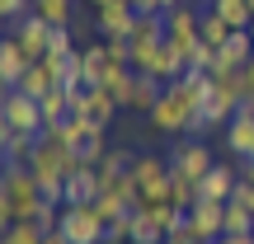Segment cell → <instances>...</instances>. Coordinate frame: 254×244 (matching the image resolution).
<instances>
[{
    "label": "cell",
    "mask_w": 254,
    "mask_h": 244,
    "mask_svg": "<svg viewBox=\"0 0 254 244\" xmlns=\"http://www.w3.org/2000/svg\"><path fill=\"white\" fill-rule=\"evenodd\" d=\"M43 211V188H38V174L28 164H5V179H0V226H14V221H33Z\"/></svg>",
    "instance_id": "obj_1"
},
{
    "label": "cell",
    "mask_w": 254,
    "mask_h": 244,
    "mask_svg": "<svg viewBox=\"0 0 254 244\" xmlns=\"http://www.w3.org/2000/svg\"><path fill=\"white\" fill-rule=\"evenodd\" d=\"M132 179H136V207H155V202H170V160H155V155H136Z\"/></svg>",
    "instance_id": "obj_2"
},
{
    "label": "cell",
    "mask_w": 254,
    "mask_h": 244,
    "mask_svg": "<svg viewBox=\"0 0 254 244\" xmlns=\"http://www.w3.org/2000/svg\"><path fill=\"white\" fill-rule=\"evenodd\" d=\"M28 169H33L38 179L66 183L75 169H80V155H75L71 146H62V141H52V136H43V141H38V150H33V160H28Z\"/></svg>",
    "instance_id": "obj_3"
},
{
    "label": "cell",
    "mask_w": 254,
    "mask_h": 244,
    "mask_svg": "<svg viewBox=\"0 0 254 244\" xmlns=\"http://www.w3.org/2000/svg\"><path fill=\"white\" fill-rule=\"evenodd\" d=\"M198 9L193 5H174V9H165V43L174 47V52L184 56V66H189V56L198 52V43H202V33H198Z\"/></svg>",
    "instance_id": "obj_4"
},
{
    "label": "cell",
    "mask_w": 254,
    "mask_h": 244,
    "mask_svg": "<svg viewBox=\"0 0 254 244\" xmlns=\"http://www.w3.org/2000/svg\"><path fill=\"white\" fill-rule=\"evenodd\" d=\"M57 230H62L71 244H104L109 240V221L94 211V202L90 207H62V226Z\"/></svg>",
    "instance_id": "obj_5"
},
{
    "label": "cell",
    "mask_w": 254,
    "mask_h": 244,
    "mask_svg": "<svg viewBox=\"0 0 254 244\" xmlns=\"http://www.w3.org/2000/svg\"><path fill=\"white\" fill-rule=\"evenodd\" d=\"M212 164H217V160H212V150L198 141V136H179L174 150H170V174H184V179H193V183L207 179Z\"/></svg>",
    "instance_id": "obj_6"
},
{
    "label": "cell",
    "mask_w": 254,
    "mask_h": 244,
    "mask_svg": "<svg viewBox=\"0 0 254 244\" xmlns=\"http://www.w3.org/2000/svg\"><path fill=\"white\" fill-rule=\"evenodd\" d=\"M5 127H24V132H47V118H43V103L24 90H5V113H0Z\"/></svg>",
    "instance_id": "obj_7"
},
{
    "label": "cell",
    "mask_w": 254,
    "mask_h": 244,
    "mask_svg": "<svg viewBox=\"0 0 254 244\" xmlns=\"http://www.w3.org/2000/svg\"><path fill=\"white\" fill-rule=\"evenodd\" d=\"M189 226L198 230V240L217 244L221 235H226V202H212V197H198L189 207Z\"/></svg>",
    "instance_id": "obj_8"
},
{
    "label": "cell",
    "mask_w": 254,
    "mask_h": 244,
    "mask_svg": "<svg viewBox=\"0 0 254 244\" xmlns=\"http://www.w3.org/2000/svg\"><path fill=\"white\" fill-rule=\"evenodd\" d=\"M14 38H19V47H24L28 61H43V56L52 52V24H47V19H38V14L19 19V24H14Z\"/></svg>",
    "instance_id": "obj_9"
},
{
    "label": "cell",
    "mask_w": 254,
    "mask_h": 244,
    "mask_svg": "<svg viewBox=\"0 0 254 244\" xmlns=\"http://www.w3.org/2000/svg\"><path fill=\"white\" fill-rule=\"evenodd\" d=\"M136 24V5L132 0H109V5L94 9V28H99L104 38H127Z\"/></svg>",
    "instance_id": "obj_10"
},
{
    "label": "cell",
    "mask_w": 254,
    "mask_h": 244,
    "mask_svg": "<svg viewBox=\"0 0 254 244\" xmlns=\"http://www.w3.org/2000/svg\"><path fill=\"white\" fill-rule=\"evenodd\" d=\"M38 141H43V132H24V127H5L0 122V155H5V164H28L38 150Z\"/></svg>",
    "instance_id": "obj_11"
},
{
    "label": "cell",
    "mask_w": 254,
    "mask_h": 244,
    "mask_svg": "<svg viewBox=\"0 0 254 244\" xmlns=\"http://www.w3.org/2000/svg\"><path fill=\"white\" fill-rule=\"evenodd\" d=\"M104 193V179L94 164H80V169L66 179V207H90V202H99Z\"/></svg>",
    "instance_id": "obj_12"
},
{
    "label": "cell",
    "mask_w": 254,
    "mask_h": 244,
    "mask_svg": "<svg viewBox=\"0 0 254 244\" xmlns=\"http://www.w3.org/2000/svg\"><path fill=\"white\" fill-rule=\"evenodd\" d=\"M94 132H104V127H99V122H90L85 113H66V118L57 122V127H47L43 136H52V141H62V146H71V150H75V146L90 141Z\"/></svg>",
    "instance_id": "obj_13"
},
{
    "label": "cell",
    "mask_w": 254,
    "mask_h": 244,
    "mask_svg": "<svg viewBox=\"0 0 254 244\" xmlns=\"http://www.w3.org/2000/svg\"><path fill=\"white\" fill-rule=\"evenodd\" d=\"M28 56H24V47H19V38L9 33L5 43H0V80H5V90H14L19 80H24V71H28Z\"/></svg>",
    "instance_id": "obj_14"
},
{
    "label": "cell",
    "mask_w": 254,
    "mask_h": 244,
    "mask_svg": "<svg viewBox=\"0 0 254 244\" xmlns=\"http://www.w3.org/2000/svg\"><path fill=\"white\" fill-rule=\"evenodd\" d=\"M226 146L240 160H254V118L250 113H236V118L226 122Z\"/></svg>",
    "instance_id": "obj_15"
},
{
    "label": "cell",
    "mask_w": 254,
    "mask_h": 244,
    "mask_svg": "<svg viewBox=\"0 0 254 244\" xmlns=\"http://www.w3.org/2000/svg\"><path fill=\"white\" fill-rule=\"evenodd\" d=\"M57 85H62V75H57L47 61H33V66L24 71V80L14 85V90H24V94H33V99H43V94H52Z\"/></svg>",
    "instance_id": "obj_16"
},
{
    "label": "cell",
    "mask_w": 254,
    "mask_h": 244,
    "mask_svg": "<svg viewBox=\"0 0 254 244\" xmlns=\"http://www.w3.org/2000/svg\"><path fill=\"white\" fill-rule=\"evenodd\" d=\"M236 183H240V174H231V164H212L207 179H202V197H212V202H231Z\"/></svg>",
    "instance_id": "obj_17"
},
{
    "label": "cell",
    "mask_w": 254,
    "mask_h": 244,
    "mask_svg": "<svg viewBox=\"0 0 254 244\" xmlns=\"http://www.w3.org/2000/svg\"><path fill=\"white\" fill-rule=\"evenodd\" d=\"M109 47L104 43H94V47H80V75H85V85H104V75H109Z\"/></svg>",
    "instance_id": "obj_18"
},
{
    "label": "cell",
    "mask_w": 254,
    "mask_h": 244,
    "mask_svg": "<svg viewBox=\"0 0 254 244\" xmlns=\"http://www.w3.org/2000/svg\"><path fill=\"white\" fill-rule=\"evenodd\" d=\"M160 94H165V80H155V75H141V71H136V85H132V99H127V108L151 113L155 103H160Z\"/></svg>",
    "instance_id": "obj_19"
},
{
    "label": "cell",
    "mask_w": 254,
    "mask_h": 244,
    "mask_svg": "<svg viewBox=\"0 0 254 244\" xmlns=\"http://www.w3.org/2000/svg\"><path fill=\"white\" fill-rule=\"evenodd\" d=\"M132 85H136V71L132 66H109V75H104V90L113 94V99L127 108V99H132Z\"/></svg>",
    "instance_id": "obj_20"
},
{
    "label": "cell",
    "mask_w": 254,
    "mask_h": 244,
    "mask_svg": "<svg viewBox=\"0 0 254 244\" xmlns=\"http://www.w3.org/2000/svg\"><path fill=\"white\" fill-rule=\"evenodd\" d=\"M132 244H165L160 221H155L146 207H136V216H132Z\"/></svg>",
    "instance_id": "obj_21"
},
{
    "label": "cell",
    "mask_w": 254,
    "mask_h": 244,
    "mask_svg": "<svg viewBox=\"0 0 254 244\" xmlns=\"http://www.w3.org/2000/svg\"><path fill=\"white\" fill-rule=\"evenodd\" d=\"M198 33H202V43H207V47H221L231 33H236V28H231L226 19L217 14V9H202V19H198Z\"/></svg>",
    "instance_id": "obj_22"
},
{
    "label": "cell",
    "mask_w": 254,
    "mask_h": 244,
    "mask_svg": "<svg viewBox=\"0 0 254 244\" xmlns=\"http://www.w3.org/2000/svg\"><path fill=\"white\" fill-rule=\"evenodd\" d=\"M38 103H43V118H47V127H57V122L66 118V113H71V90H66V85H57V90H52V94H43Z\"/></svg>",
    "instance_id": "obj_23"
},
{
    "label": "cell",
    "mask_w": 254,
    "mask_h": 244,
    "mask_svg": "<svg viewBox=\"0 0 254 244\" xmlns=\"http://www.w3.org/2000/svg\"><path fill=\"white\" fill-rule=\"evenodd\" d=\"M33 14L52 28H71V0H33Z\"/></svg>",
    "instance_id": "obj_24"
},
{
    "label": "cell",
    "mask_w": 254,
    "mask_h": 244,
    "mask_svg": "<svg viewBox=\"0 0 254 244\" xmlns=\"http://www.w3.org/2000/svg\"><path fill=\"white\" fill-rule=\"evenodd\" d=\"M212 9H217V14L226 19L231 28H250V19H254L250 0H212Z\"/></svg>",
    "instance_id": "obj_25"
},
{
    "label": "cell",
    "mask_w": 254,
    "mask_h": 244,
    "mask_svg": "<svg viewBox=\"0 0 254 244\" xmlns=\"http://www.w3.org/2000/svg\"><path fill=\"white\" fill-rule=\"evenodd\" d=\"M132 164H136V155H132V150H123V146H109V155H104L94 169H99V179H113V174H127Z\"/></svg>",
    "instance_id": "obj_26"
},
{
    "label": "cell",
    "mask_w": 254,
    "mask_h": 244,
    "mask_svg": "<svg viewBox=\"0 0 254 244\" xmlns=\"http://www.w3.org/2000/svg\"><path fill=\"white\" fill-rule=\"evenodd\" d=\"M226 235H254V211L245 202H226Z\"/></svg>",
    "instance_id": "obj_27"
},
{
    "label": "cell",
    "mask_w": 254,
    "mask_h": 244,
    "mask_svg": "<svg viewBox=\"0 0 254 244\" xmlns=\"http://www.w3.org/2000/svg\"><path fill=\"white\" fill-rule=\"evenodd\" d=\"M47 230L38 226V221H14V226H5V240L0 244H43Z\"/></svg>",
    "instance_id": "obj_28"
},
{
    "label": "cell",
    "mask_w": 254,
    "mask_h": 244,
    "mask_svg": "<svg viewBox=\"0 0 254 244\" xmlns=\"http://www.w3.org/2000/svg\"><path fill=\"white\" fill-rule=\"evenodd\" d=\"M75 155H80V164H99L104 155H109V141H104V132H94L90 141H80V146H75Z\"/></svg>",
    "instance_id": "obj_29"
},
{
    "label": "cell",
    "mask_w": 254,
    "mask_h": 244,
    "mask_svg": "<svg viewBox=\"0 0 254 244\" xmlns=\"http://www.w3.org/2000/svg\"><path fill=\"white\" fill-rule=\"evenodd\" d=\"M104 47H109L113 66H132V43H127V38H104Z\"/></svg>",
    "instance_id": "obj_30"
},
{
    "label": "cell",
    "mask_w": 254,
    "mask_h": 244,
    "mask_svg": "<svg viewBox=\"0 0 254 244\" xmlns=\"http://www.w3.org/2000/svg\"><path fill=\"white\" fill-rule=\"evenodd\" d=\"M165 244H198V230L189 226V211H184V221L170 230V235H165Z\"/></svg>",
    "instance_id": "obj_31"
},
{
    "label": "cell",
    "mask_w": 254,
    "mask_h": 244,
    "mask_svg": "<svg viewBox=\"0 0 254 244\" xmlns=\"http://www.w3.org/2000/svg\"><path fill=\"white\" fill-rule=\"evenodd\" d=\"M52 52H57V56H71V52H80V47L71 43V28H52Z\"/></svg>",
    "instance_id": "obj_32"
},
{
    "label": "cell",
    "mask_w": 254,
    "mask_h": 244,
    "mask_svg": "<svg viewBox=\"0 0 254 244\" xmlns=\"http://www.w3.org/2000/svg\"><path fill=\"white\" fill-rule=\"evenodd\" d=\"M245 99H254V61L245 66Z\"/></svg>",
    "instance_id": "obj_33"
},
{
    "label": "cell",
    "mask_w": 254,
    "mask_h": 244,
    "mask_svg": "<svg viewBox=\"0 0 254 244\" xmlns=\"http://www.w3.org/2000/svg\"><path fill=\"white\" fill-rule=\"evenodd\" d=\"M132 5H136V14H155V9H160L155 0H132Z\"/></svg>",
    "instance_id": "obj_34"
},
{
    "label": "cell",
    "mask_w": 254,
    "mask_h": 244,
    "mask_svg": "<svg viewBox=\"0 0 254 244\" xmlns=\"http://www.w3.org/2000/svg\"><path fill=\"white\" fill-rule=\"evenodd\" d=\"M217 244H254V235H221Z\"/></svg>",
    "instance_id": "obj_35"
},
{
    "label": "cell",
    "mask_w": 254,
    "mask_h": 244,
    "mask_svg": "<svg viewBox=\"0 0 254 244\" xmlns=\"http://www.w3.org/2000/svg\"><path fill=\"white\" fill-rule=\"evenodd\" d=\"M43 244H71V240H66L62 230H47V240H43Z\"/></svg>",
    "instance_id": "obj_36"
},
{
    "label": "cell",
    "mask_w": 254,
    "mask_h": 244,
    "mask_svg": "<svg viewBox=\"0 0 254 244\" xmlns=\"http://www.w3.org/2000/svg\"><path fill=\"white\" fill-rule=\"evenodd\" d=\"M240 179H245V183H254V160H245V169H240Z\"/></svg>",
    "instance_id": "obj_37"
},
{
    "label": "cell",
    "mask_w": 254,
    "mask_h": 244,
    "mask_svg": "<svg viewBox=\"0 0 254 244\" xmlns=\"http://www.w3.org/2000/svg\"><path fill=\"white\" fill-rule=\"evenodd\" d=\"M236 113H250V118H254V99H245V103H240V108Z\"/></svg>",
    "instance_id": "obj_38"
},
{
    "label": "cell",
    "mask_w": 254,
    "mask_h": 244,
    "mask_svg": "<svg viewBox=\"0 0 254 244\" xmlns=\"http://www.w3.org/2000/svg\"><path fill=\"white\" fill-rule=\"evenodd\" d=\"M155 5H160V9H174V5H184V0H155Z\"/></svg>",
    "instance_id": "obj_39"
},
{
    "label": "cell",
    "mask_w": 254,
    "mask_h": 244,
    "mask_svg": "<svg viewBox=\"0 0 254 244\" xmlns=\"http://www.w3.org/2000/svg\"><path fill=\"white\" fill-rule=\"evenodd\" d=\"M90 5H94V9H99V5H109V0H90Z\"/></svg>",
    "instance_id": "obj_40"
},
{
    "label": "cell",
    "mask_w": 254,
    "mask_h": 244,
    "mask_svg": "<svg viewBox=\"0 0 254 244\" xmlns=\"http://www.w3.org/2000/svg\"><path fill=\"white\" fill-rule=\"evenodd\" d=\"M250 38H254V19H250Z\"/></svg>",
    "instance_id": "obj_41"
},
{
    "label": "cell",
    "mask_w": 254,
    "mask_h": 244,
    "mask_svg": "<svg viewBox=\"0 0 254 244\" xmlns=\"http://www.w3.org/2000/svg\"><path fill=\"white\" fill-rule=\"evenodd\" d=\"M198 244H207V240H198Z\"/></svg>",
    "instance_id": "obj_42"
}]
</instances>
